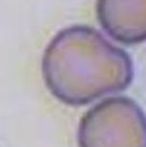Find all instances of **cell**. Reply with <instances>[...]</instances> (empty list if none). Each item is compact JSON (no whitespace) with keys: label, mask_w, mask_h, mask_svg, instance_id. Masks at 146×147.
I'll return each instance as SVG.
<instances>
[{"label":"cell","mask_w":146,"mask_h":147,"mask_svg":"<svg viewBox=\"0 0 146 147\" xmlns=\"http://www.w3.org/2000/svg\"><path fill=\"white\" fill-rule=\"evenodd\" d=\"M41 69L50 93L70 106L121 92L134 78L130 55L86 25L58 32L46 47Z\"/></svg>","instance_id":"obj_1"},{"label":"cell","mask_w":146,"mask_h":147,"mask_svg":"<svg viewBox=\"0 0 146 147\" xmlns=\"http://www.w3.org/2000/svg\"><path fill=\"white\" fill-rule=\"evenodd\" d=\"M77 142L79 147H146V115L132 98H109L81 117Z\"/></svg>","instance_id":"obj_2"},{"label":"cell","mask_w":146,"mask_h":147,"mask_svg":"<svg viewBox=\"0 0 146 147\" xmlns=\"http://www.w3.org/2000/svg\"><path fill=\"white\" fill-rule=\"evenodd\" d=\"M96 11L113 39L126 45L146 41V0H97Z\"/></svg>","instance_id":"obj_3"}]
</instances>
